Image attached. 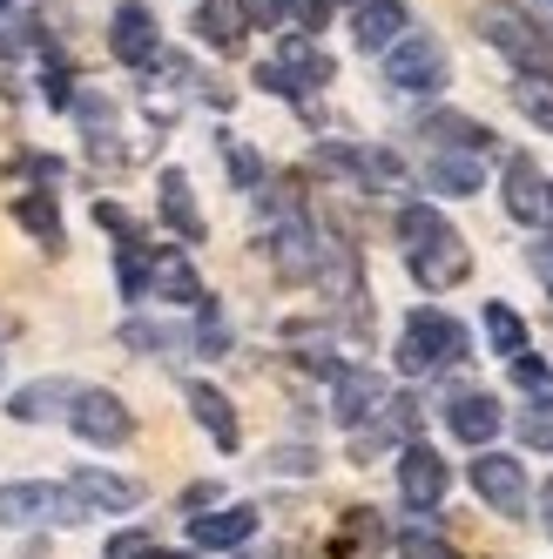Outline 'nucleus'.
<instances>
[{
  "label": "nucleus",
  "instance_id": "nucleus-1",
  "mask_svg": "<svg viewBox=\"0 0 553 559\" xmlns=\"http://www.w3.org/2000/svg\"><path fill=\"white\" fill-rule=\"evenodd\" d=\"M399 236H405V270L419 276L425 290H452L472 276V257L459 243V229L432 210V203H405L399 210Z\"/></svg>",
  "mask_w": 553,
  "mask_h": 559
},
{
  "label": "nucleus",
  "instance_id": "nucleus-2",
  "mask_svg": "<svg viewBox=\"0 0 553 559\" xmlns=\"http://www.w3.org/2000/svg\"><path fill=\"white\" fill-rule=\"evenodd\" d=\"M466 357V324L446 310H412L405 317V337H399V371L425 378V371H446Z\"/></svg>",
  "mask_w": 553,
  "mask_h": 559
},
{
  "label": "nucleus",
  "instance_id": "nucleus-3",
  "mask_svg": "<svg viewBox=\"0 0 553 559\" xmlns=\"http://www.w3.org/2000/svg\"><path fill=\"white\" fill-rule=\"evenodd\" d=\"M257 82L270 88V95H310V88H325L331 82V55L310 41V34H284V48H276V61H263L257 68Z\"/></svg>",
  "mask_w": 553,
  "mask_h": 559
},
{
  "label": "nucleus",
  "instance_id": "nucleus-4",
  "mask_svg": "<svg viewBox=\"0 0 553 559\" xmlns=\"http://www.w3.org/2000/svg\"><path fill=\"white\" fill-rule=\"evenodd\" d=\"M385 82L405 88V95H439L446 88V48L432 34H399L385 48Z\"/></svg>",
  "mask_w": 553,
  "mask_h": 559
},
{
  "label": "nucleus",
  "instance_id": "nucleus-5",
  "mask_svg": "<svg viewBox=\"0 0 553 559\" xmlns=\"http://www.w3.org/2000/svg\"><path fill=\"white\" fill-rule=\"evenodd\" d=\"M486 41L506 55V61H520L527 74H553V34L540 27V21H527V14H513V8H493L486 21Z\"/></svg>",
  "mask_w": 553,
  "mask_h": 559
},
{
  "label": "nucleus",
  "instance_id": "nucleus-6",
  "mask_svg": "<svg viewBox=\"0 0 553 559\" xmlns=\"http://www.w3.org/2000/svg\"><path fill=\"white\" fill-rule=\"evenodd\" d=\"M68 425L89 438V445H129V431H136V418H129V405L115 391H74V412H68Z\"/></svg>",
  "mask_w": 553,
  "mask_h": 559
},
{
  "label": "nucleus",
  "instance_id": "nucleus-7",
  "mask_svg": "<svg viewBox=\"0 0 553 559\" xmlns=\"http://www.w3.org/2000/svg\"><path fill=\"white\" fill-rule=\"evenodd\" d=\"M108 48H115V61H129V68H149V61H155V48H163V34H155V14L142 8V0H115Z\"/></svg>",
  "mask_w": 553,
  "mask_h": 559
},
{
  "label": "nucleus",
  "instance_id": "nucleus-8",
  "mask_svg": "<svg viewBox=\"0 0 553 559\" xmlns=\"http://www.w3.org/2000/svg\"><path fill=\"white\" fill-rule=\"evenodd\" d=\"M472 492H480L493 512H520L527 506V465L506 452H480L472 459Z\"/></svg>",
  "mask_w": 553,
  "mask_h": 559
},
{
  "label": "nucleus",
  "instance_id": "nucleus-9",
  "mask_svg": "<svg viewBox=\"0 0 553 559\" xmlns=\"http://www.w3.org/2000/svg\"><path fill=\"white\" fill-rule=\"evenodd\" d=\"M89 506L55 486H0V526H27V519H82Z\"/></svg>",
  "mask_w": 553,
  "mask_h": 559
},
{
  "label": "nucleus",
  "instance_id": "nucleus-10",
  "mask_svg": "<svg viewBox=\"0 0 553 559\" xmlns=\"http://www.w3.org/2000/svg\"><path fill=\"white\" fill-rule=\"evenodd\" d=\"M399 492H405L412 512H432V506L446 499V459L432 452V445H405L399 452Z\"/></svg>",
  "mask_w": 553,
  "mask_h": 559
},
{
  "label": "nucleus",
  "instance_id": "nucleus-11",
  "mask_svg": "<svg viewBox=\"0 0 553 559\" xmlns=\"http://www.w3.org/2000/svg\"><path fill=\"white\" fill-rule=\"evenodd\" d=\"M405 27H412V14L399 8V0H358V14H351V41H358L365 55H385Z\"/></svg>",
  "mask_w": 553,
  "mask_h": 559
},
{
  "label": "nucleus",
  "instance_id": "nucleus-12",
  "mask_svg": "<svg viewBox=\"0 0 553 559\" xmlns=\"http://www.w3.org/2000/svg\"><path fill=\"white\" fill-rule=\"evenodd\" d=\"M546 195H553V182L527 163V155H513L506 163V216L513 223H546Z\"/></svg>",
  "mask_w": 553,
  "mask_h": 559
},
{
  "label": "nucleus",
  "instance_id": "nucleus-13",
  "mask_svg": "<svg viewBox=\"0 0 553 559\" xmlns=\"http://www.w3.org/2000/svg\"><path fill=\"white\" fill-rule=\"evenodd\" d=\"M196 34H203L216 55H236L244 34H250V0H203V8H196Z\"/></svg>",
  "mask_w": 553,
  "mask_h": 559
},
{
  "label": "nucleus",
  "instance_id": "nucleus-14",
  "mask_svg": "<svg viewBox=\"0 0 553 559\" xmlns=\"http://www.w3.org/2000/svg\"><path fill=\"white\" fill-rule=\"evenodd\" d=\"M250 533H257V512H250V506H223V512H196V519H189V539L210 546V552L244 546Z\"/></svg>",
  "mask_w": 553,
  "mask_h": 559
},
{
  "label": "nucleus",
  "instance_id": "nucleus-15",
  "mask_svg": "<svg viewBox=\"0 0 553 559\" xmlns=\"http://www.w3.org/2000/svg\"><path fill=\"white\" fill-rule=\"evenodd\" d=\"M270 263L284 270V276H297V284H310V276L325 270V243H310L304 223H284V229L270 236Z\"/></svg>",
  "mask_w": 553,
  "mask_h": 559
},
{
  "label": "nucleus",
  "instance_id": "nucleus-16",
  "mask_svg": "<svg viewBox=\"0 0 553 559\" xmlns=\"http://www.w3.org/2000/svg\"><path fill=\"white\" fill-rule=\"evenodd\" d=\"M446 425H452V438H466V445H486V438L506 425V412H499V397L466 391V397H452V405H446Z\"/></svg>",
  "mask_w": 553,
  "mask_h": 559
},
{
  "label": "nucleus",
  "instance_id": "nucleus-17",
  "mask_svg": "<svg viewBox=\"0 0 553 559\" xmlns=\"http://www.w3.org/2000/svg\"><path fill=\"white\" fill-rule=\"evenodd\" d=\"M68 492L82 499V506H108V512H129V506H142V486H136V478H115V472H102V465H82Z\"/></svg>",
  "mask_w": 553,
  "mask_h": 559
},
{
  "label": "nucleus",
  "instance_id": "nucleus-18",
  "mask_svg": "<svg viewBox=\"0 0 553 559\" xmlns=\"http://www.w3.org/2000/svg\"><path fill=\"white\" fill-rule=\"evenodd\" d=\"M149 290L169 297V304H203V284H196L183 250H149Z\"/></svg>",
  "mask_w": 553,
  "mask_h": 559
},
{
  "label": "nucleus",
  "instance_id": "nucleus-19",
  "mask_svg": "<svg viewBox=\"0 0 553 559\" xmlns=\"http://www.w3.org/2000/svg\"><path fill=\"white\" fill-rule=\"evenodd\" d=\"M14 223H21L42 250H61V243H68L61 210H55V189H27V195H14Z\"/></svg>",
  "mask_w": 553,
  "mask_h": 559
},
{
  "label": "nucleus",
  "instance_id": "nucleus-20",
  "mask_svg": "<svg viewBox=\"0 0 553 559\" xmlns=\"http://www.w3.org/2000/svg\"><path fill=\"white\" fill-rule=\"evenodd\" d=\"M189 412H196V425H203L223 452H236V438H244V425H236V412H230V397L216 391V384H189Z\"/></svg>",
  "mask_w": 553,
  "mask_h": 559
},
{
  "label": "nucleus",
  "instance_id": "nucleus-21",
  "mask_svg": "<svg viewBox=\"0 0 553 559\" xmlns=\"http://www.w3.org/2000/svg\"><path fill=\"white\" fill-rule=\"evenodd\" d=\"M391 397H385V378L372 371H338V418L344 425H365L372 412H385Z\"/></svg>",
  "mask_w": 553,
  "mask_h": 559
},
{
  "label": "nucleus",
  "instance_id": "nucleus-22",
  "mask_svg": "<svg viewBox=\"0 0 553 559\" xmlns=\"http://www.w3.org/2000/svg\"><path fill=\"white\" fill-rule=\"evenodd\" d=\"M155 189H163V223H169L176 236H189V243H196V236H203V216H196L189 176H183V169H163V182H155Z\"/></svg>",
  "mask_w": 553,
  "mask_h": 559
},
{
  "label": "nucleus",
  "instance_id": "nucleus-23",
  "mask_svg": "<svg viewBox=\"0 0 553 559\" xmlns=\"http://www.w3.org/2000/svg\"><path fill=\"white\" fill-rule=\"evenodd\" d=\"M425 135H439V142H452V148H493V129L486 122H472V115H432L425 122Z\"/></svg>",
  "mask_w": 553,
  "mask_h": 559
},
{
  "label": "nucleus",
  "instance_id": "nucleus-24",
  "mask_svg": "<svg viewBox=\"0 0 553 559\" xmlns=\"http://www.w3.org/2000/svg\"><path fill=\"white\" fill-rule=\"evenodd\" d=\"M425 182L446 189V195H472L480 189V163H472V155H439V163L425 169Z\"/></svg>",
  "mask_w": 553,
  "mask_h": 559
},
{
  "label": "nucleus",
  "instance_id": "nucleus-25",
  "mask_svg": "<svg viewBox=\"0 0 553 559\" xmlns=\"http://www.w3.org/2000/svg\"><path fill=\"white\" fill-rule=\"evenodd\" d=\"M486 337H493V350H499V357H520V350H527V324H520V310H513V304H486Z\"/></svg>",
  "mask_w": 553,
  "mask_h": 559
},
{
  "label": "nucleus",
  "instance_id": "nucleus-26",
  "mask_svg": "<svg viewBox=\"0 0 553 559\" xmlns=\"http://www.w3.org/2000/svg\"><path fill=\"white\" fill-rule=\"evenodd\" d=\"M513 102H520V115H533V122L553 135V74H527V82H513Z\"/></svg>",
  "mask_w": 553,
  "mask_h": 559
},
{
  "label": "nucleus",
  "instance_id": "nucleus-27",
  "mask_svg": "<svg viewBox=\"0 0 553 559\" xmlns=\"http://www.w3.org/2000/svg\"><path fill=\"white\" fill-rule=\"evenodd\" d=\"M520 438L533 452H553V391H540V405L520 412Z\"/></svg>",
  "mask_w": 553,
  "mask_h": 559
},
{
  "label": "nucleus",
  "instance_id": "nucleus-28",
  "mask_svg": "<svg viewBox=\"0 0 553 559\" xmlns=\"http://www.w3.org/2000/svg\"><path fill=\"white\" fill-rule=\"evenodd\" d=\"M325 14H331V0H284V27H297V34H318Z\"/></svg>",
  "mask_w": 553,
  "mask_h": 559
},
{
  "label": "nucleus",
  "instance_id": "nucleus-29",
  "mask_svg": "<svg viewBox=\"0 0 553 559\" xmlns=\"http://www.w3.org/2000/svg\"><path fill=\"white\" fill-rule=\"evenodd\" d=\"M506 365H513V384H527V391H553V371L540 365V357H527V350H520V357H506Z\"/></svg>",
  "mask_w": 553,
  "mask_h": 559
},
{
  "label": "nucleus",
  "instance_id": "nucleus-30",
  "mask_svg": "<svg viewBox=\"0 0 553 559\" xmlns=\"http://www.w3.org/2000/svg\"><path fill=\"white\" fill-rule=\"evenodd\" d=\"M399 559H459L446 539H432V533H405L399 539Z\"/></svg>",
  "mask_w": 553,
  "mask_h": 559
},
{
  "label": "nucleus",
  "instance_id": "nucleus-31",
  "mask_svg": "<svg viewBox=\"0 0 553 559\" xmlns=\"http://www.w3.org/2000/svg\"><path fill=\"white\" fill-rule=\"evenodd\" d=\"M223 155H230V176L244 182V189H250V182H263V163H257V155H250L244 142H223Z\"/></svg>",
  "mask_w": 553,
  "mask_h": 559
},
{
  "label": "nucleus",
  "instance_id": "nucleus-32",
  "mask_svg": "<svg viewBox=\"0 0 553 559\" xmlns=\"http://www.w3.org/2000/svg\"><path fill=\"white\" fill-rule=\"evenodd\" d=\"M149 552V533H115L108 539V559H142Z\"/></svg>",
  "mask_w": 553,
  "mask_h": 559
},
{
  "label": "nucleus",
  "instance_id": "nucleus-33",
  "mask_svg": "<svg viewBox=\"0 0 553 559\" xmlns=\"http://www.w3.org/2000/svg\"><path fill=\"white\" fill-rule=\"evenodd\" d=\"M95 223H102V229H115V236H136L129 210H115V203H95Z\"/></svg>",
  "mask_w": 553,
  "mask_h": 559
},
{
  "label": "nucleus",
  "instance_id": "nucleus-34",
  "mask_svg": "<svg viewBox=\"0 0 553 559\" xmlns=\"http://www.w3.org/2000/svg\"><path fill=\"white\" fill-rule=\"evenodd\" d=\"M533 270L546 276V290H553V243H540V250H533Z\"/></svg>",
  "mask_w": 553,
  "mask_h": 559
},
{
  "label": "nucleus",
  "instance_id": "nucleus-35",
  "mask_svg": "<svg viewBox=\"0 0 553 559\" xmlns=\"http://www.w3.org/2000/svg\"><path fill=\"white\" fill-rule=\"evenodd\" d=\"M142 559H189V552H155V546H149V552H142Z\"/></svg>",
  "mask_w": 553,
  "mask_h": 559
},
{
  "label": "nucleus",
  "instance_id": "nucleus-36",
  "mask_svg": "<svg viewBox=\"0 0 553 559\" xmlns=\"http://www.w3.org/2000/svg\"><path fill=\"white\" fill-rule=\"evenodd\" d=\"M540 506H546V519H553V486H546V492H540Z\"/></svg>",
  "mask_w": 553,
  "mask_h": 559
},
{
  "label": "nucleus",
  "instance_id": "nucleus-37",
  "mask_svg": "<svg viewBox=\"0 0 553 559\" xmlns=\"http://www.w3.org/2000/svg\"><path fill=\"white\" fill-rule=\"evenodd\" d=\"M0 8H14V0H0Z\"/></svg>",
  "mask_w": 553,
  "mask_h": 559
}]
</instances>
